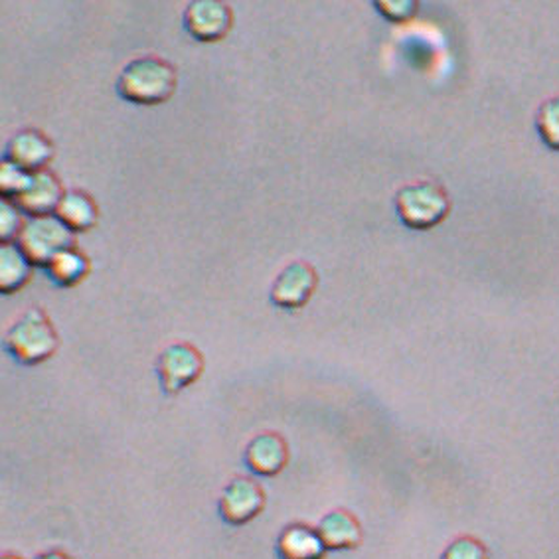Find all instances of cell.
<instances>
[{"label":"cell","instance_id":"obj_10","mask_svg":"<svg viewBox=\"0 0 559 559\" xmlns=\"http://www.w3.org/2000/svg\"><path fill=\"white\" fill-rule=\"evenodd\" d=\"M243 463L255 477H277L289 465V445L280 433L265 431L249 441Z\"/></svg>","mask_w":559,"mask_h":559},{"label":"cell","instance_id":"obj_2","mask_svg":"<svg viewBox=\"0 0 559 559\" xmlns=\"http://www.w3.org/2000/svg\"><path fill=\"white\" fill-rule=\"evenodd\" d=\"M60 348L52 319L41 307H31L4 334V350L21 366H38Z\"/></svg>","mask_w":559,"mask_h":559},{"label":"cell","instance_id":"obj_23","mask_svg":"<svg viewBox=\"0 0 559 559\" xmlns=\"http://www.w3.org/2000/svg\"><path fill=\"white\" fill-rule=\"evenodd\" d=\"M2 559H22L21 556H14V554H4Z\"/></svg>","mask_w":559,"mask_h":559},{"label":"cell","instance_id":"obj_17","mask_svg":"<svg viewBox=\"0 0 559 559\" xmlns=\"http://www.w3.org/2000/svg\"><path fill=\"white\" fill-rule=\"evenodd\" d=\"M534 123L544 145L551 151H559V95L539 105Z\"/></svg>","mask_w":559,"mask_h":559},{"label":"cell","instance_id":"obj_13","mask_svg":"<svg viewBox=\"0 0 559 559\" xmlns=\"http://www.w3.org/2000/svg\"><path fill=\"white\" fill-rule=\"evenodd\" d=\"M275 551L280 559H324L329 554L319 530L305 522H295L281 530Z\"/></svg>","mask_w":559,"mask_h":559},{"label":"cell","instance_id":"obj_18","mask_svg":"<svg viewBox=\"0 0 559 559\" xmlns=\"http://www.w3.org/2000/svg\"><path fill=\"white\" fill-rule=\"evenodd\" d=\"M34 175L22 170L12 163L2 160L0 166V190H2V200H11L14 202L16 198H21L32 185Z\"/></svg>","mask_w":559,"mask_h":559},{"label":"cell","instance_id":"obj_14","mask_svg":"<svg viewBox=\"0 0 559 559\" xmlns=\"http://www.w3.org/2000/svg\"><path fill=\"white\" fill-rule=\"evenodd\" d=\"M41 271L56 287L72 289L87 280V275L92 273V261L75 243L72 248H66L60 253H56L52 261Z\"/></svg>","mask_w":559,"mask_h":559},{"label":"cell","instance_id":"obj_20","mask_svg":"<svg viewBox=\"0 0 559 559\" xmlns=\"http://www.w3.org/2000/svg\"><path fill=\"white\" fill-rule=\"evenodd\" d=\"M373 9L385 21L404 24L414 19L419 11V4L415 0H378L373 2Z\"/></svg>","mask_w":559,"mask_h":559},{"label":"cell","instance_id":"obj_19","mask_svg":"<svg viewBox=\"0 0 559 559\" xmlns=\"http://www.w3.org/2000/svg\"><path fill=\"white\" fill-rule=\"evenodd\" d=\"M441 559H490L488 558L487 544L477 536L463 534L456 536L453 542L447 544V548L441 554Z\"/></svg>","mask_w":559,"mask_h":559},{"label":"cell","instance_id":"obj_1","mask_svg":"<svg viewBox=\"0 0 559 559\" xmlns=\"http://www.w3.org/2000/svg\"><path fill=\"white\" fill-rule=\"evenodd\" d=\"M177 87V68L160 56H141L124 63L115 82V92L123 102L141 107L166 104Z\"/></svg>","mask_w":559,"mask_h":559},{"label":"cell","instance_id":"obj_4","mask_svg":"<svg viewBox=\"0 0 559 559\" xmlns=\"http://www.w3.org/2000/svg\"><path fill=\"white\" fill-rule=\"evenodd\" d=\"M206 362L190 342H173L156 358L155 370L165 395H178L200 380Z\"/></svg>","mask_w":559,"mask_h":559},{"label":"cell","instance_id":"obj_22","mask_svg":"<svg viewBox=\"0 0 559 559\" xmlns=\"http://www.w3.org/2000/svg\"><path fill=\"white\" fill-rule=\"evenodd\" d=\"M34 559H73L70 554H66L62 549H48V551H41Z\"/></svg>","mask_w":559,"mask_h":559},{"label":"cell","instance_id":"obj_15","mask_svg":"<svg viewBox=\"0 0 559 559\" xmlns=\"http://www.w3.org/2000/svg\"><path fill=\"white\" fill-rule=\"evenodd\" d=\"M53 216L60 219L72 234H83V231L95 228V224L99 219V207L87 192L68 190L56 207Z\"/></svg>","mask_w":559,"mask_h":559},{"label":"cell","instance_id":"obj_16","mask_svg":"<svg viewBox=\"0 0 559 559\" xmlns=\"http://www.w3.org/2000/svg\"><path fill=\"white\" fill-rule=\"evenodd\" d=\"M34 267L16 243L0 246V293L12 295L28 285Z\"/></svg>","mask_w":559,"mask_h":559},{"label":"cell","instance_id":"obj_11","mask_svg":"<svg viewBox=\"0 0 559 559\" xmlns=\"http://www.w3.org/2000/svg\"><path fill=\"white\" fill-rule=\"evenodd\" d=\"M66 190H63L60 178L53 175L50 168L36 173L32 178V185L21 198L14 200L22 214L31 218H41V216H53L56 207L60 204Z\"/></svg>","mask_w":559,"mask_h":559},{"label":"cell","instance_id":"obj_3","mask_svg":"<svg viewBox=\"0 0 559 559\" xmlns=\"http://www.w3.org/2000/svg\"><path fill=\"white\" fill-rule=\"evenodd\" d=\"M394 206L405 228L427 231L449 218L453 202L447 188L437 180H417L395 192Z\"/></svg>","mask_w":559,"mask_h":559},{"label":"cell","instance_id":"obj_6","mask_svg":"<svg viewBox=\"0 0 559 559\" xmlns=\"http://www.w3.org/2000/svg\"><path fill=\"white\" fill-rule=\"evenodd\" d=\"M319 287V273L309 261H290L273 281L270 300L273 307L283 311H299L309 305Z\"/></svg>","mask_w":559,"mask_h":559},{"label":"cell","instance_id":"obj_7","mask_svg":"<svg viewBox=\"0 0 559 559\" xmlns=\"http://www.w3.org/2000/svg\"><path fill=\"white\" fill-rule=\"evenodd\" d=\"M267 497L255 478H231L219 498V516L229 526H246L265 510Z\"/></svg>","mask_w":559,"mask_h":559},{"label":"cell","instance_id":"obj_9","mask_svg":"<svg viewBox=\"0 0 559 559\" xmlns=\"http://www.w3.org/2000/svg\"><path fill=\"white\" fill-rule=\"evenodd\" d=\"M53 158V143L50 136L38 129H22L9 139L2 160L19 166L22 170L36 175L46 170Z\"/></svg>","mask_w":559,"mask_h":559},{"label":"cell","instance_id":"obj_5","mask_svg":"<svg viewBox=\"0 0 559 559\" xmlns=\"http://www.w3.org/2000/svg\"><path fill=\"white\" fill-rule=\"evenodd\" d=\"M14 243L24 253V258L31 261L32 267L44 270L56 253L75 246V239L72 231L56 216H41L28 219Z\"/></svg>","mask_w":559,"mask_h":559},{"label":"cell","instance_id":"obj_12","mask_svg":"<svg viewBox=\"0 0 559 559\" xmlns=\"http://www.w3.org/2000/svg\"><path fill=\"white\" fill-rule=\"evenodd\" d=\"M317 530L329 551H353L362 546V524L346 508H336L324 514Z\"/></svg>","mask_w":559,"mask_h":559},{"label":"cell","instance_id":"obj_21","mask_svg":"<svg viewBox=\"0 0 559 559\" xmlns=\"http://www.w3.org/2000/svg\"><path fill=\"white\" fill-rule=\"evenodd\" d=\"M24 218L19 206L11 200H2L0 204V238L2 243H14L24 228Z\"/></svg>","mask_w":559,"mask_h":559},{"label":"cell","instance_id":"obj_8","mask_svg":"<svg viewBox=\"0 0 559 559\" xmlns=\"http://www.w3.org/2000/svg\"><path fill=\"white\" fill-rule=\"evenodd\" d=\"M182 26L190 38L202 44L224 40L234 26V11L226 2L197 0L182 12Z\"/></svg>","mask_w":559,"mask_h":559}]
</instances>
